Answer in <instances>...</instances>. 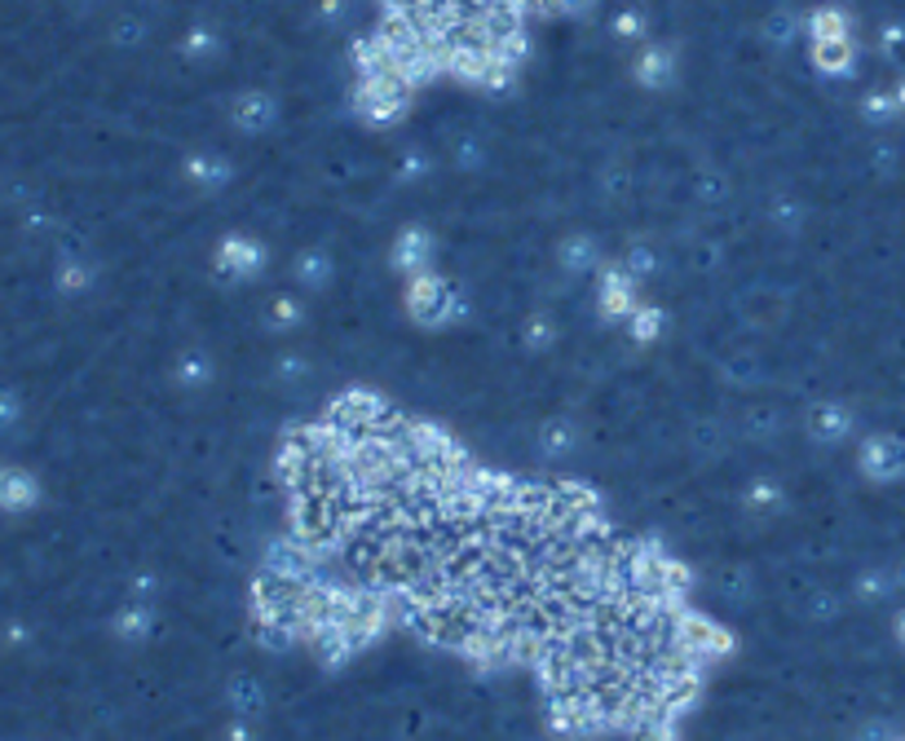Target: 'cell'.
Here are the masks:
<instances>
[{
    "instance_id": "1",
    "label": "cell",
    "mask_w": 905,
    "mask_h": 741,
    "mask_svg": "<svg viewBox=\"0 0 905 741\" xmlns=\"http://www.w3.org/2000/svg\"><path fill=\"white\" fill-rule=\"evenodd\" d=\"M36 477L27 468H10V464H0V508H10V512H23L36 504Z\"/></svg>"
},
{
    "instance_id": "2",
    "label": "cell",
    "mask_w": 905,
    "mask_h": 741,
    "mask_svg": "<svg viewBox=\"0 0 905 741\" xmlns=\"http://www.w3.org/2000/svg\"><path fill=\"white\" fill-rule=\"evenodd\" d=\"M274 120H279V107L266 94H248V98H239V107H234V124L243 133H266Z\"/></svg>"
},
{
    "instance_id": "3",
    "label": "cell",
    "mask_w": 905,
    "mask_h": 741,
    "mask_svg": "<svg viewBox=\"0 0 905 741\" xmlns=\"http://www.w3.org/2000/svg\"><path fill=\"white\" fill-rule=\"evenodd\" d=\"M636 79H645V85H663V79H672V53L663 45H649L636 62Z\"/></svg>"
},
{
    "instance_id": "4",
    "label": "cell",
    "mask_w": 905,
    "mask_h": 741,
    "mask_svg": "<svg viewBox=\"0 0 905 741\" xmlns=\"http://www.w3.org/2000/svg\"><path fill=\"white\" fill-rule=\"evenodd\" d=\"M221 261L234 265V270H257V265H261V247L248 243V238H230V243L221 247Z\"/></svg>"
},
{
    "instance_id": "5",
    "label": "cell",
    "mask_w": 905,
    "mask_h": 741,
    "mask_svg": "<svg viewBox=\"0 0 905 741\" xmlns=\"http://www.w3.org/2000/svg\"><path fill=\"white\" fill-rule=\"evenodd\" d=\"M425 247H429V238L420 234V230H406L402 238H398V265H416V261H425Z\"/></svg>"
},
{
    "instance_id": "6",
    "label": "cell",
    "mask_w": 905,
    "mask_h": 741,
    "mask_svg": "<svg viewBox=\"0 0 905 741\" xmlns=\"http://www.w3.org/2000/svg\"><path fill=\"white\" fill-rule=\"evenodd\" d=\"M58 283L66 287V292H80L89 283V265H80V261H66L62 270H58Z\"/></svg>"
},
{
    "instance_id": "7",
    "label": "cell",
    "mask_w": 905,
    "mask_h": 741,
    "mask_svg": "<svg viewBox=\"0 0 905 741\" xmlns=\"http://www.w3.org/2000/svg\"><path fill=\"white\" fill-rule=\"evenodd\" d=\"M14 420H19V402H14V393H0V433H10Z\"/></svg>"
}]
</instances>
